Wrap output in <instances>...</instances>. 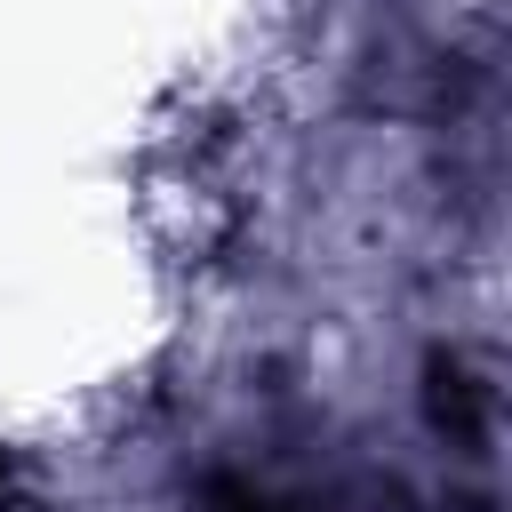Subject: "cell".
Returning <instances> with one entry per match:
<instances>
[{
    "label": "cell",
    "instance_id": "cell-2",
    "mask_svg": "<svg viewBox=\"0 0 512 512\" xmlns=\"http://www.w3.org/2000/svg\"><path fill=\"white\" fill-rule=\"evenodd\" d=\"M200 512H312V504H296V496H280L264 480H240V472H208L200 480Z\"/></svg>",
    "mask_w": 512,
    "mask_h": 512
},
{
    "label": "cell",
    "instance_id": "cell-1",
    "mask_svg": "<svg viewBox=\"0 0 512 512\" xmlns=\"http://www.w3.org/2000/svg\"><path fill=\"white\" fill-rule=\"evenodd\" d=\"M424 400H432V424H440L456 448H480V440H488V400H480V384H472L456 360H448V368H432Z\"/></svg>",
    "mask_w": 512,
    "mask_h": 512
},
{
    "label": "cell",
    "instance_id": "cell-3",
    "mask_svg": "<svg viewBox=\"0 0 512 512\" xmlns=\"http://www.w3.org/2000/svg\"><path fill=\"white\" fill-rule=\"evenodd\" d=\"M0 512H16V464L0 456Z\"/></svg>",
    "mask_w": 512,
    "mask_h": 512
}]
</instances>
